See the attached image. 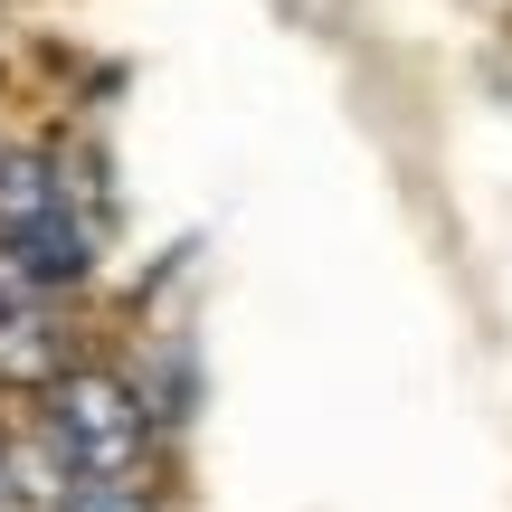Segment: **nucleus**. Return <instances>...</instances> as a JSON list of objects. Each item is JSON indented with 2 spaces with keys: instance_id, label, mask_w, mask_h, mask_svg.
<instances>
[{
  "instance_id": "1",
  "label": "nucleus",
  "mask_w": 512,
  "mask_h": 512,
  "mask_svg": "<svg viewBox=\"0 0 512 512\" xmlns=\"http://www.w3.org/2000/svg\"><path fill=\"white\" fill-rule=\"evenodd\" d=\"M38 446H48V465L67 475V494H86V484H143L152 418H143V399H133L114 370H67V380H48Z\"/></svg>"
},
{
  "instance_id": "2",
  "label": "nucleus",
  "mask_w": 512,
  "mask_h": 512,
  "mask_svg": "<svg viewBox=\"0 0 512 512\" xmlns=\"http://www.w3.org/2000/svg\"><path fill=\"white\" fill-rule=\"evenodd\" d=\"M0 256L48 294L95 266V228L48 152H0Z\"/></svg>"
},
{
  "instance_id": "3",
  "label": "nucleus",
  "mask_w": 512,
  "mask_h": 512,
  "mask_svg": "<svg viewBox=\"0 0 512 512\" xmlns=\"http://www.w3.org/2000/svg\"><path fill=\"white\" fill-rule=\"evenodd\" d=\"M67 512H152L143 484H86V494H67Z\"/></svg>"
}]
</instances>
